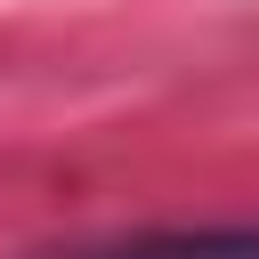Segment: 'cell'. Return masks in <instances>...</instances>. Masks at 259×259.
Segmentation results:
<instances>
[{
    "mask_svg": "<svg viewBox=\"0 0 259 259\" xmlns=\"http://www.w3.org/2000/svg\"><path fill=\"white\" fill-rule=\"evenodd\" d=\"M73 259H259V227H178V235H130Z\"/></svg>",
    "mask_w": 259,
    "mask_h": 259,
    "instance_id": "cell-1",
    "label": "cell"
}]
</instances>
